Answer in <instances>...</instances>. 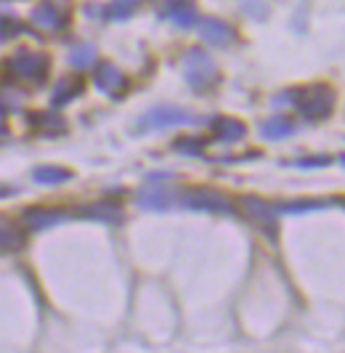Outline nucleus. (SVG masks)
I'll return each mask as SVG.
<instances>
[{
  "label": "nucleus",
  "instance_id": "obj_6",
  "mask_svg": "<svg viewBox=\"0 0 345 353\" xmlns=\"http://www.w3.org/2000/svg\"><path fill=\"white\" fill-rule=\"evenodd\" d=\"M93 83H96V88L101 90V93L112 96V99H117V96H122L128 90V77L115 64H109V61L99 64V70L93 74Z\"/></svg>",
  "mask_w": 345,
  "mask_h": 353
},
{
  "label": "nucleus",
  "instance_id": "obj_24",
  "mask_svg": "<svg viewBox=\"0 0 345 353\" xmlns=\"http://www.w3.org/2000/svg\"><path fill=\"white\" fill-rule=\"evenodd\" d=\"M322 202H300V205H284V212H303V210H319Z\"/></svg>",
  "mask_w": 345,
  "mask_h": 353
},
{
  "label": "nucleus",
  "instance_id": "obj_2",
  "mask_svg": "<svg viewBox=\"0 0 345 353\" xmlns=\"http://www.w3.org/2000/svg\"><path fill=\"white\" fill-rule=\"evenodd\" d=\"M48 56L40 51H30V48H19L8 61L6 67L11 72V77L19 80V83H27V85H40L48 74Z\"/></svg>",
  "mask_w": 345,
  "mask_h": 353
},
{
  "label": "nucleus",
  "instance_id": "obj_11",
  "mask_svg": "<svg viewBox=\"0 0 345 353\" xmlns=\"http://www.w3.org/2000/svg\"><path fill=\"white\" fill-rule=\"evenodd\" d=\"M138 205L146 208V210H168L172 205L170 192H162V189H146L138 194Z\"/></svg>",
  "mask_w": 345,
  "mask_h": 353
},
{
  "label": "nucleus",
  "instance_id": "obj_21",
  "mask_svg": "<svg viewBox=\"0 0 345 353\" xmlns=\"http://www.w3.org/2000/svg\"><path fill=\"white\" fill-rule=\"evenodd\" d=\"M138 0H112L109 3V17L112 19H128L136 11Z\"/></svg>",
  "mask_w": 345,
  "mask_h": 353
},
{
  "label": "nucleus",
  "instance_id": "obj_22",
  "mask_svg": "<svg viewBox=\"0 0 345 353\" xmlns=\"http://www.w3.org/2000/svg\"><path fill=\"white\" fill-rule=\"evenodd\" d=\"M175 149L184 152V154H199L202 141L199 139H181V141H175Z\"/></svg>",
  "mask_w": 345,
  "mask_h": 353
},
{
  "label": "nucleus",
  "instance_id": "obj_19",
  "mask_svg": "<svg viewBox=\"0 0 345 353\" xmlns=\"http://www.w3.org/2000/svg\"><path fill=\"white\" fill-rule=\"evenodd\" d=\"M69 178H72V173L64 170V168H37L34 170V181L37 183H64Z\"/></svg>",
  "mask_w": 345,
  "mask_h": 353
},
{
  "label": "nucleus",
  "instance_id": "obj_20",
  "mask_svg": "<svg viewBox=\"0 0 345 353\" xmlns=\"http://www.w3.org/2000/svg\"><path fill=\"white\" fill-rule=\"evenodd\" d=\"M93 61H96V48L93 46H80V48H75V51L69 53V64L75 70H86Z\"/></svg>",
  "mask_w": 345,
  "mask_h": 353
},
{
  "label": "nucleus",
  "instance_id": "obj_9",
  "mask_svg": "<svg viewBox=\"0 0 345 353\" xmlns=\"http://www.w3.org/2000/svg\"><path fill=\"white\" fill-rule=\"evenodd\" d=\"M64 21H67V14L61 8H56V6H37L32 11V24L40 27V30H48V32L61 30Z\"/></svg>",
  "mask_w": 345,
  "mask_h": 353
},
{
  "label": "nucleus",
  "instance_id": "obj_3",
  "mask_svg": "<svg viewBox=\"0 0 345 353\" xmlns=\"http://www.w3.org/2000/svg\"><path fill=\"white\" fill-rule=\"evenodd\" d=\"M184 77L194 88H210L218 80V67L205 51H189L184 59Z\"/></svg>",
  "mask_w": 345,
  "mask_h": 353
},
{
  "label": "nucleus",
  "instance_id": "obj_17",
  "mask_svg": "<svg viewBox=\"0 0 345 353\" xmlns=\"http://www.w3.org/2000/svg\"><path fill=\"white\" fill-rule=\"evenodd\" d=\"M21 242H24L21 231L11 221L0 218V248H21Z\"/></svg>",
  "mask_w": 345,
  "mask_h": 353
},
{
  "label": "nucleus",
  "instance_id": "obj_14",
  "mask_svg": "<svg viewBox=\"0 0 345 353\" xmlns=\"http://www.w3.org/2000/svg\"><path fill=\"white\" fill-rule=\"evenodd\" d=\"M30 125L34 130H43V133H56V130H64L67 123L59 117V114H48V112H34L30 114Z\"/></svg>",
  "mask_w": 345,
  "mask_h": 353
},
{
  "label": "nucleus",
  "instance_id": "obj_12",
  "mask_svg": "<svg viewBox=\"0 0 345 353\" xmlns=\"http://www.w3.org/2000/svg\"><path fill=\"white\" fill-rule=\"evenodd\" d=\"M80 90H83L80 77H64V80H59V85L53 90V106H64L75 96H80Z\"/></svg>",
  "mask_w": 345,
  "mask_h": 353
},
{
  "label": "nucleus",
  "instance_id": "obj_1",
  "mask_svg": "<svg viewBox=\"0 0 345 353\" xmlns=\"http://www.w3.org/2000/svg\"><path fill=\"white\" fill-rule=\"evenodd\" d=\"M276 104H293L308 120H324L335 106V90L329 85H308V88L287 90V96L274 99Z\"/></svg>",
  "mask_w": 345,
  "mask_h": 353
},
{
  "label": "nucleus",
  "instance_id": "obj_7",
  "mask_svg": "<svg viewBox=\"0 0 345 353\" xmlns=\"http://www.w3.org/2000/svg\"><path fill=\"white\" fill-rule=\"evenodd\" d=\"M199 35H202V40L205 43H210V46H221V48H226V46H231L234 43V30L226 24V21H221V19H202L199 21Z\"/></svg>",
  "mask_w": 345,
  "mask_h": 353
},
{
  "label": "nucleus",
  "instance_id": "obj_8",
  "mask_svg": "<svg viewBox=\"0 0 345 353\" xmlns=\"http://www.w3.org/2000/svg\"><path fill=\"white\" fill-rule=\"evenodd\" d=\"M241 208H244V212H247L255 223L266 226V231H271V236H276V215L263 199H258V196H244V199H241Z\"/></svg>",
  "mask_w": 345,
  "mask_h": 353
},
{
  "label": "nucleus",
  "instance_id": "obj_10",
  "mask_svg": "<svg viewBox=\"0 0 345 353\" xmlns=\"http://www.w3.org/2000/svg\"><path fill=\"white\" fill-rule=\"evenodd\" d=\"M213 133L221 139V141H239L244 139V133H247V128L239 123V120H234V117H218V120H213Z\"/></svg>",
  "mask_w": 345,
  "mask_h": 353
},
{
  "label": "nucleus",
  "instance_id": "obj_15",
  "mask_svg": "<svg viewBox=\"0 0 345 353\" xmlns=\"http://www.w3.org/2000/svg\"><path fill=\"white\" fill-rule=\"evenodd\" d=\"M24 218H27V223H30L32 229H46V226L59 223L64 215L56 210H27L24 212Z\"/></svg>",
  "mask_w": 345,
  "mask_h": 353
},
{
  "label": "nucleus",
  "instance_id": "obj_18",
  "mask_svg": "<svg viewBox=\"0 0 345 353\" xmlns=\"http://www.w3.org/2000/svg\"><path fill=\"white\" fill-rule=\"evenodd\" d=\"M165 14H168L178 27H194V24L199 21V19H197V11L189 8V6H170Z\"/></svg>",
  "mask_w": 345,
  "mask_h": 353
},
{
  "label": "nucleus",
  "instance_id": "obj_4",
  "mask_svg": "<svg viewBox=\"0 0 345 353\" xmlns=\"http://www.w3.org/2000/svg\"><path fill=\"white\" fill-rule=\"evenodd\" d=\"M194 123L189 112L178 109V106H157L152 112H146L141 120H138V128L149 130V128H170V125H186Z\"/></svg>",
  "mask_w": 345,
  "mask_h": 353
},
{
  "label": "nucleus",
  "instance_id": "obj_25",
  "mask_svg": "<svg viewBox=\"0 0 345 353\" xmlns=\"http://www.w3.org/2000/svg\"><path fill=\"white\" fill-rule=\"evenodd\" d=\"M340 162H343V165H345V154H343V159H340Z\"/></svg>",
  "mask_w": 345,
  "mask_h": 353
},
{
  "label": "nucleus",
  "instance_id": "obj_16",
  "mask_svg": "<svg viewBox=\"0 0 345 353\" xmlns=\"http://www.w3.org/2000/svg\"><path fill=\"white\" fill-rule=\"evenodd\" d=\"M86 215H93V218H99V221H106V223H117L122 221V210L120 208H115L112 202H99V205H90L86 208Z\"/></svg>",
  "mask_w": 345,
  "mask_h": 353
},
{
  "label": "nucleus",
  "instance_id": "obj_5",
  "mask_svg": "<svg viewBox=\"0 0 345 353\" xmlns=\"http://www.w3.org/2000/svg\"><path fill=\"white\" fill-rule=\"evenodd\" d=\"M181 202L194 210H213V212H231V205L224 194L213 189H189L181 194Z\"/></svg>",
  "mask_w": 345,
  "mask_h": 353
},
{
  "label": "nucleus",
  "instance_id": "obj_13",
  "mask_svg": "<svg viewBox=\"0 0 345 353\" xmlns=\"http://www.w3.org/2000/svg\"><path fill=\"white\" fill-rule=\"evenodd\" d=\"M260 133L266 136V139H274V141H279V139H287L290 133H293V123L287 120V117H268L266 123L260 125Z\"/></svg>",
  "mask_w": 345,
  "mask_h": 353
},
{
  "label": "nucleus",
  "instance_id": "obj_23",
  "mask_svg": "<svg viewBox=\"0 0 345 353\" xmlns=\"http://www.w3.org/2000/svg\"><path fill=\"white\" fill-rule=\"evenodd\" d=\"M329 162H332V157L319 154V157H310V159H297L295 165H297V168H324V165H329Z\"/></svg>",
  "mask_w": 345,
  "mask_h": 353
}]
</instances>
